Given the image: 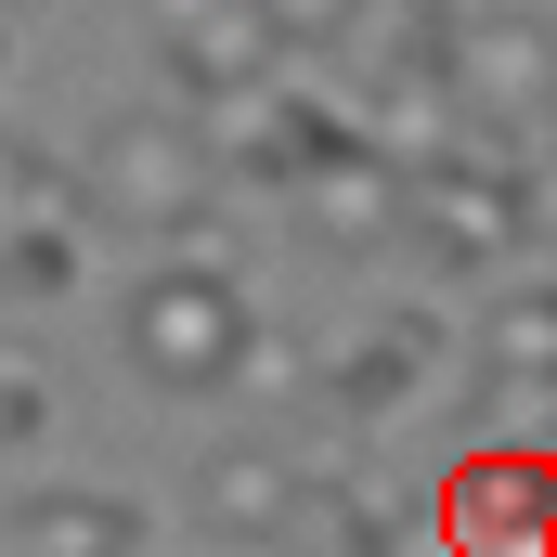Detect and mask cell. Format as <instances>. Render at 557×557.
<instances>
[{"instance_id": "16", "label": "cell", "mask_w": 557, "mask_h": 557, "mask_svg": "<svg viewBox=\"0 0 557 557\" xmlns=\"http://www.w3.org/2000/svg\"><path fill=\"white\" fill-rule=\"evenodd\" d=\"M545 131H557V117H545Z\"/></svg>"}, {"instance_id": "14", "label": "cell", "mask_w": 557, "mask_h": 557, "mask_svg": "<svg viewBox=\"0 0 557 557\" xmlns=\"http://www.w3.org/2000/svg\"><path fill=\"white\" fill-rule=\"evenodd\" d=\"M52 208V169H39V143H0V234H26Z\"/></svg>"}, {"instance_id": "10", "label": "cell", "mask_w": 557, "mask_h": 557, "mask_svg": "<svg viewBox=\"0 0 557 557\" xmlns=\"http://www.w3.org/2000/svg\"><path fill=\"white\" fill-rule=\"evenodd\" d=\"M480 376H557V273L480 311Z\"/></svg>"}, {"instance_id": "3", "label": "cell", "mask_w": 557, "mask_h": 557, "mask_svg": "<svg viewBox=\"0 0 557 557\" xmlns=\"http://www.w3.org/2000/svg\"><path fill=\"white\" fill-rule=\"evenodd\" d=\"M403 234H416L428 260H454V273L532 247V156H519V131H493L480 156H428V169H416V221H403Z\"/></svg>"}, {"instance_id": "6", "label": "cell", "mask_w": 557, "mask_h": 557, "mask_svg": "<svg viewBox=\"0 0 557 557\" xmlns=\"http://www.w3.org/2000/svg\"><path fill=\"white\" fill-rule=\"evenodd\" d=\"M298 208H311V221H324L337 247H403V221H416V169H403L389 143H376L363 117H350V131H337L324 156H311Z\"/></svg>"}, {"instance_id": "8", "label": "cell", "mask_w": 557, "mask_h": 557, "mask_svg": "<svg viewBox=\"0 0 557 557\" xmlns=\"http://www.w3.org/2000/svg\"><path fill=\"white\" fill-rule=\"evenodd\" d=\"M169 78L221 117V104H247V91H273L285 78V13L273 0H208L182 39H169Z\"/></svg>"}, {"instance_id": "7", "label": "cell", "mask_w": 557, "mask_h": 557, "mask_svg": "<svg viewBox=\"0 0 557 557\" xmlns=\"http://www.w3.org/2000/svg\"><path fill=\"white\" fill-rule=\"evenodd\" d=\"M311 506V467L285 454V441H221L208 467H195V519H208V545H285V519Z\"/></svg>"}, {"instance_id": "2", "label": "cell", "mask_w": 557, "mask_h": 557, "mask_svg": "<svg viewBox=\"0 0 557 557\" xmlns=\"http://www.w3.org/2000/svg\"><path fill=\"white\" fill-rule=\"evenodd\" d=\"M208 182H221V156L182 131V117H104L91 156H78V208L104 234H143V247L208 234Z\"/></svg>"}, {"instance_id": "4", "label": "cell", "mask_w": 557, "mask_h": 557, "mask_svg": "<svg viewBox=\"0 0 557 557\" xmlns=\"http://www.w3.org/2000/svg\"><path fill=\"white\" fill-rule=\"evenodd\" d=\"M441 545L454 557H557V454L545 441H480L441 480Z\"/></svg>"}, {"instance_id": "12", "label": "cell", "mask_w": 557, "mask_h": 557, "mask_svg": "<svg viewBox=\"0 0 557 557\" xmlns=\"http://www.w3.org/2000/svg\"><path fill=\"white\" fill-rule=\"evenodd\" d=\"M273 557H389V519H376L363 493H324V480H311V506L285 519Z\"/></svg>"}, {"instance_id": "15", "label": "cell", "mask_w": 557, "mask_h": 557, "mask_svg": "<svg viewBox=\"0 0 557 557\" xmlns=\"http://www.w3.org/2000/svg\"><path fill=\"white\" fill-rule=\"evenodd\" d=\"M52 428V389H39V363H13L0 350V441H39Z\"/></svg>"}, {"instance_id": "11", "label": "cell", "mask_w": 557, "mask_h": 557, "mask_svg": "<svg viewBox=\"0 0 557 557\" xmlns=\"http://www.w3.org/2000/svg\"><path fill=\"white\" fill-rule=\"evenodd\" d=\"M416 376H428V324H389L363 363H337V376H324V403H337V416H389Z\"/></svg>"}, {"instance_id": "5", "label": "cell", "mask_w": 557, "mask_h": 557, "mask_svg": "<svg viewBox=\"0 0 557 557\" xmlns=\"http://www.w3.org/2000/svg\"><path fill=\"white\" fill-rule=\"evenodd\" d=\"M454 91H467L480 131H545V117H557V26L519 13V0L467 13V39H454Z\"/></svg>"}, {"instance_id": "1", "label": "cell", "mask_w": 557, "mask_h": 557, "mask_svg": "<svg viewBox=\"0 0 557 557\" xmlns=\"http://www.w3.org/2000/svg\"><path fill=\"white\" fill-rule=\"evenodd\" d=\"M117 350H131L143 389H182V403H208V389H234L247 376V350H260V311H247V285L221 273V260H156V273L117 298Z\"/></svg>"}, {"instance_id": "9", "label": "cell", "mask_w": 557, "mask_h": 557, "mask_svg": "<svg viewBox=\"0 0 557 557\" xmlns=\"http://www.w3.org/2000/svg\"><path fill=\"white\" fill-rule=\"evenodd\" d=\"M0 557H143V519L117 493H26L0 506Z\"/></svg>"}, {"instance_id": "13", "label": "cell", "mask_w": 557, "mask_h": 557, "mask_svg": "<svg viewBox=\"0 0 557 557\" xmlns=\"http://www.w3.org/2000/svg\"><path fill=\"white\" fill-rule=\"evenodd\" d=\"M0 285H13V298H65V285H78V221L39 208L26 234H0Z\"/></svg>"}]
</instances>
